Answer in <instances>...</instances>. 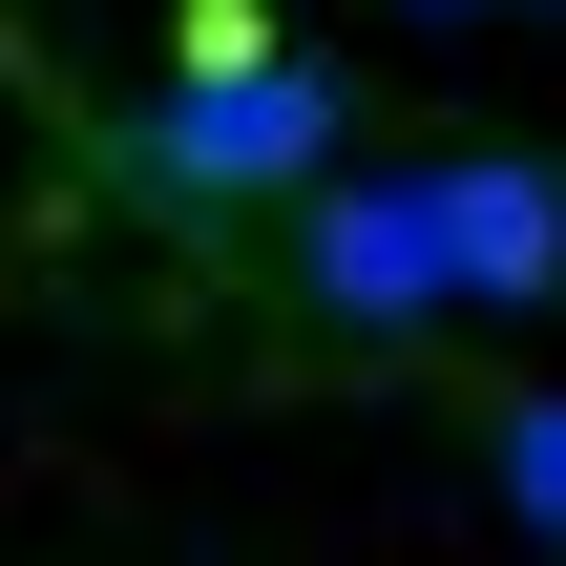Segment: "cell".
<instances>
[{"instance_id":"cell-1","label":"cell","mask_w":566,"mask_h":566,"mask_svg":"<svg viewBox=\"0 0 566 566\" xmlns=\"http://www.w3.org/2000/svg\"><path fill=\"white\" fill-rule=\"evenodd\" d=\"M105 147H126V189H168V210H315V189H336V63L168 84V105H126Z\"/></svg>"},{"instance_id":"cell-2","label":"cell","mask_w":566,"mask_h":566,"mask_svg":"<svg viewBox=\"0 0 566 566\" xmlns=\"http://www.w3.org/2000/svg\"><path fill=\"white\" fill-rule=\"evenodd\" d=\"M294 273H315L336 336H441V294H462V252H441V168H336V189L294 210Z\"/></svg>"},{"instance_id":"cell-3","label":"cell","mask_w":566,"mask_h":566,"mask_svg":"<svg viewBox=\"0 0 566 566\" xmlns=\"http://www.w3.org/2000/svg\"><path fill=\"white\" fill-rule=\"evenodd\" d=\"M441 252L483 315H546L566 294V168L546 147H441Z\"/></svg>"},{"instance_id":"cell-4","label":"cell","mask_w":566,"mask_h":566,"mask_svg":"<svg viewBox=\"0 0 566 566\" xmlns=\"http://www.w3.org/2000/svg\"><path fill=\"white\" fill-rule=\"evenodd\" d=\"M483 462H504V525H525V546H566V378H525V399L483 420Z\"/></svg>"},{"instance_id":"cell-5","label":"cell","mask_w":566,"mask_h":566,"mask_svg":"<svg viewBox=\"0 0 566 566\" xmlns=\"http://www.w3.org/2000/svg\"><path fill=\"white\" fill-rule=\"evenodd\" d=\"M294 42H273V0H189L168 21V84H273Z\"/></svg>"}]
</instances>
